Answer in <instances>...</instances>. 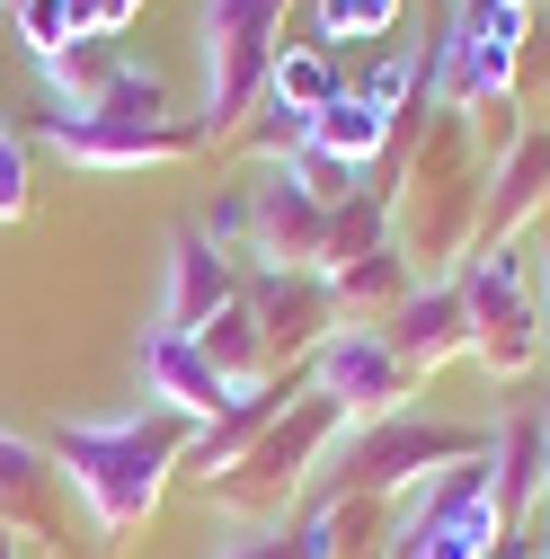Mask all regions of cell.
<instances>
[{
	"instance_id": "ac0fdd59",
	"label": "cell",
	"mask_w": 550,
	"mask_h": 559,
	"mask_svg": "<svg viewBox=\"0 0 550 559\" xmlns=\"http://www.w3.org/2000/svg\"><path fill=\"white\" fill-rule=\"evenodd\" d=\"M195 346H204V365L231 382V400H240V391H258V382H275V373H294V365H275V346H266V329H258V311H249L240 294L195 329Z\"/></svg>"
},
{
	"instance_id": "4fadbf2b",
	"label": "cell",
	"mask_w": 550,
	"mask_h": 559,
	"mask_svg": "<svg viewBox=\"0 0 550 559\" xmlns=\"http://www.w3.org/2000/svg\"><path fill=\"white\" fill-rule=\"evenodd\" d=\"M382 337H391V356L408 365V382H427V373L462 365V356H470V311H462V285H453V275H427V285H408V294L391 302Z\"/></svg>"
},
{
	"instance_id": "8fae6325",
	"label": "cell",
	"mask_w": 550,
	"mask_h": 559,
	"mask_svg": "<svg viewBox=\"0 0 550 559\" xmlns=\"http://www.w3.org/2000/svg\"><path fill=\"white\" fill-rule=\"evenodd\" d=\"M240 302L258 311L275 365H302L311 346L337 329V294H328L320 266H240Z\"/></svg>"
},
{
	"instance_id": "d6986e66",
	"label": "cell",
	"mask_w": 550,
	"mask_h": 559,
	"mask_svg": "<svg viewBox=\"0 0 550 559\" xmlns=\"http://www.w3.org/2000/svg\"><path fill=\"white\" fill-rule=\"evenodd\" d=\"M391 133H399V116H391V107H373L364 90H337V98L311 116V143H320L328 160H347V169L382 160V152H391Z\"/></svg>"
},
{
	"instance_id": "ba28073f",
	"label": "cell",
	"mask_w": 550,
	"mask_h": 559,
	"mask_svg": "<svg viewBox=\"0 0 550 559\" xmlns=\"http://www.w3.org/2000/svg\"><path fill=\"white\" fill-rule=\"evenodd\" d=\"M285 10L294 0H204V133H240L266 98Z\"/></svg>"
},
{
	"instance_id": "836d02e7",
	"label": "cell",
	"mask_w": 550,
	"mask_h": 559,
	"mask_svg": "<svg viewBox=\"0 0 550 559\" xmlns=\"http://www.w3.org/2000/svg\"><path fill=\"white\" fill-rule=\"evenodd\" d=\"M541 559H550V550H541Z\"/></svg>"
},
{
	"instance_id": "ffe728a7",
	"label": "cell",
	"mask_w": 550,
	"mask_h": 559,
	"mask_svg": "<svg viewBox=\"0 0 550 559\" xmlns=\"http://www.w3.org/2000/svg\"><path fill=\"white\" fill-rule=\"evenodd\" d=\"M116 72H124V53H116V36H72L62 53H45V81H53V107H98Z\"/></svg>"
},
{
	"instance_id": "cb8c5ba5",
	"label": "cell",
	"mask_w": 550,
	"mask_h": 559,
	"mask_svg": "<svg viewBox=\"0 0 550 559\" xmlns=\"http://www.w3.org/2000/svg\"><path fill=\"white\" fill-rule=\"evenodd\" d=\"M320 19V45H373L399 27V0H311Z\"/></svg>"
},
{
	"instance_id": "f546056e",
	"label": "cell",
	"mask_w": 550,
	"mask_h": 559,
	"mask_svg": "<svg viewBox=\"0 0 550 559\" xmlns=\"http://www.w3.org/2000/svg\"><path fill=\"white\" fill-rule=\"evenodd\" d=\"M541 427H550V400H541Z\"/></svg>"
},
{
	"instance_id": "4dcf8cb0",
	"label": "cell",
	"mask_w": 550,
	"mask_h": 559,
	"mask_svg": "<svg viewBox=\"0 0 550 559\" xmlns=\"http://www.w3.org/2000/svg\"><path fill=\"white\" fill-rule=\"evenodd\" d=\"M524 10H541V0H524Z\"/></svg>"
},
{
	"instance_id": "6da1fadb",
	"label": "cell",
	"mask_w": 550,
	"mask_h": 559,
	"mask_svg": "<svg viewBox=\"0 0 550 559\" xmlns=\"http://www.w3.org/2000/svg\"><path fill=\"white\" fill-rule=\"evenodd\" d=\"M187 417L169 408H124V417H53L45 427V453L62 471V488L89 507L98 533H133L152 507L169 471H187Z\"/></svg>"
},
{
	"instance_id": "3957f363",
	"label": "cell",
	"mask_w": 550,
	"mask_h": 559,
	"mask_svg": "<svg viewBox=\"0 0 550 559\" xmlns=\"http://www.w3.org/2000/svg\"><path fill=\"white\" fill-rule=\"evenodd\" d=\"M347 427H356V417L337 408V400L294 391L285 417H275V427H266L231 471L204 479V507H214V515H240V524H294V507L320 488V471H328L337 444H347Z\"/></svg>"
},
{
	"instance_id": "e0dca14e",
	"label": "cell",
	"mask_w": 550,
	"mask_h": 559,
	"mask_svg": "<svg viewBox=\"0 0 550 559\" xmlns=\"http://www.w3.org/2000/svg\"><path fill=\"white\" fill-rule=\"evenodd\" d=\"M62 471H53V453L36 444V436H10L0 427V524L10 533H53L62 524Z\"/></svg>"
},
{
	"instance_id": "d6a6232c",
	"label": "cell",
	"mask_w": 550,
	"mask_h": 559,
	"mask_svg": "<svg viewBox=\"0 0 550 559\" xmlns=\"http://www.w3.org/2000/svg\"><path fill=\"white\" fill-rule=\"evenodd\" d=\"M506 559H515V550H506Z\"/></svg>"
},
{
	"instance_id": "30bf717a",
	"label": "cell",
	"mask_w": 550,
	"mask_h": 559,
	"mask_svg": "<svg viewBox=\"0 0 550 559\" xmlns=\"http://www.w3.org/2000/svg\"><path fill=\"white\" fill-rule=\"evenodd\" d=\"M36 143L62 152L72 169H160V160H187L204 143V124H107V116L53 107V116H36Z\"/></svg>"
},
{
	"instance_id": "4316f807",
	"label": "cell",
	"mask_w": 550,
	"mask_h": 559,
	"mask_svg": "<svg viewBox=\"0 0 550 559\" xmlns=\"http://www.w3.org/2000/svg\"><path fill=\"white\" fill-rule=\"evenodd\" d=\"M133 10H143V0H89V36H124Z\"/></svg>"
},
{
	"instance_id": "603a6c76",
	"label": "cell",
	"mask_w": 550,
	"mask_h": 559,
	"mask_svg": "<svg viewBox=\"0 0 550 559\" xmlns=\"http://www.w3.org/2000/svg\"><path fill=\"white\" fill-rule=\"evenodd\" d=\"M10 27H19V45L45 62V53H62L72 36H89V0H10Z\"/></svg>"
},
{
	"instance_id": "8992f818",
	"label": "cell",
	"mask_w": 550,
	"mask_h": 559,
	"mask_svg": "<svg viewBox=\"0 0 550 559\" xmlns=\"http://www.w3.org/2000/svg\"><path fill=\"white\" fill-rule=\"evenodd\" d=\"M462 311H470V356L489 365V373H533L550 356V337H541V294H533V249L506 240V249H470L462 258Z\"/></svg>"
},
{
	"instance_id": "7c38bea8",
	"label": "cell",
	"mask_w": 550,
	"mask_h": 559,
	"mask_svg": "<svg viewBox=\"0 0 550 559\" xmlns=\"http://www.w3.org/2000/svg\"><path fill=\"white\" fill-rule=\"evenodd\" d=\"M249 266H320L328 258V204H311L285 160H266L258 187H249Z\"/></svg>"
},
{
	"instance_id": "83f0119b",
	"label": "cell",
	"mask_w": 550,
	"mask_h": 559,
	"mask_svg": "<svg viewBox=\"0 0 550 559\" xmlns=\"http://www.w3.org/2000/svg\"><path fill=\"white\" fill-rule=\"evenodd\" d=\"M533 294H541V337H550V214H541V240H533Z\"/></svg>"
},
{
	"instance_id": "9c48e42d",
	"label": "cell",
	"mask_w": 550,
	"mask_h": 559,
	"mask_svg": "<svg viewBox=\"0 0 550 559\" xmlns=\"http://www.w3.org/2000/svg\"><path fill=\"white\" fill-rule=\"evenodd\" d=\"M302 391H320V400H337L364 427V417H391V408H408V365L391 356V337H382V320H347L337 311V329L302 356Z\"/></svg>"
},
{
	"instance_id": "7a4b0ae2",
	"label": "cell",
	"mask_w": 550,
	"mask_h": 559,
	"mask_svg": "<svg viewBox=\"0 0 550 559\" xmlns=\"http://www.w3.org/2000/svg\"><path fill=\"white\" fill-rule=\"evenodd\" d=\"M489 143H479L470 107H427V133L408 143V178L391 195V249L408 266H453L479 249V204H489Z\"/></svg>"
},
{
	"instance_id": "5bb4252c",
	"label": "cell",
	"mask_w": 550,
	"mask_h": 559,
	"mask_svg": "<svg viewBox=\"0 0 550 559\" xmlns=\"http://www.w3.org/2000/svg\"><path fill=\"white\" fill-rule=\"evenodd\" d=\"M231 294H240V258L204 231V223H178V231H169V275H160V320H152V329L195 337Z\"/></svg>"
},
{
	"instance_id": "7402d4cb",
	"label": "cell",
	"mask_w": 550,
	"mask_h": 559,
	"mask_svg": "<svg viewBox=\"0 0 550 559\" xmlns=\"http://www.w3.org/2000/svg\"><path fill=\"white\" fill-rule=\"evenodd\" d=\"M72 116H107V124H169V81L152 72V62H143V72L124 62V72L107 81V98H98V107H72Z\"/></svg>"
},
{
	"instance_id": "5b68a950",
	"label": "cell",
	"mask_w": 550,
	"mask_h": 559,
	"mask_svg": "<svg viewBox=\"0 0 550 559\" xmlns=\"http://www.w3.org/2000/svg\"><path fill=\"white\" fill-rule=\"evenodd\" d=\"M524 45H533V10L524 0H462L444 45H435V72L418 81V107H489V98H515V72H524Z\"/></svg>"
},
{
	"instance_id": "9a60e30c",
	"label": "cell",
	"mask_w": 550,
	"mask_h": 559,
	"mask_svg": "<svg viewBox=\"0 0 550 559\" xmlns=\"http://www.w3.org/2000/svg\"><path fill=\"white\" fill-rule=\"evenodd\" d=\"M143 391L169 417H187V427H214V417L231 408V382L204 365V346L178 337V329H143Z\"/></svg>"
},
{
	"instance_id": "277c9868",
	"label": "cell",
	"mask_w": 550,
	"mask_h": 559,
	"mask_svg": "<svg viewBox=\"0 0 550 559\" xmlns=\"http://www.w3.org/2000/svg\"><path fill=\"white\" fill-rule=\"evenodd\" d=\"M470 453H489V427H453V417H427V408H391V417L347 427V444L328 453L311 498H408L418 479H435V471H453Z\"/></svg>"
},
{
	"instance_id": "484cf974",
	"label": "cell",
	"mask_w": 550,
	"mask_h": 559,
	"mask_svg": "<svg viewBox=\"0 0 550 559\" xmlns=\"http://www.w3.org/2000/svg\"><path fill=\"white\" fill-rule=\"evenodd\" d=\"M214 559H302V550H294V524H240L231 542H214Z\"/></svg>"
},
{
	"instance_id": "52a82bcc",
	"label": "cell",
	"mask_w": 550,
	"mask_h": 559,
	"mask_svg": "<svg viewBox=\"0 0 550 559\" xmlns=\"http://www.w3.org/2000/svg\"><path fill=\"white\" fill-rule=\"evenodd\" d=\"M498 550H506L498 479H489V453H470V462L408 488V515H399L382 559H498Z\"/></svg>"
},
{
	"instance_id": "d4e9b609",
	"label": "cell",
	"mask_w": 550,
	"mask_h": 559,
	"mask_svg": "<svg viewBox=\"0 0 550 559\" xmlns=\"http://www.w3.org/2000/svg\"><path fill=\"white\" fill-rule=\"evenodd\" d=\"M27 133H10V124H0V223H19L27 214Z\"/></svg>"
},
{
	"instance_id": "2e32d148",
	"label": "cell",
	"mask_w": 550,
	"mask_h": 559,
	"mask_svg": "<svg viewBox=\"0 0 550 559\" xmlns=\"http://www.w3.org/2000/svg\"><path fill=\"white\" fill-rule=\"evenodd\" d=\"M550 204V124H524V143L489 169V204H479V249H506L533 214Z\"/></svg>"
},
{
	"instance_id": "f1b7e54d",
	"label": "cell",
	"mask_w": 550,
	"mask_h": 559,
	"mask_svg": "<svg viewBox=\"0 0 550 559\" xmlns=\"http://www.w3.org/2000/svg\"><path fill=\"white\" fill-rule=\"evenodd\" d=\"M0 559H19V533H10V524H0Z\"/></svg>"
},
{
	"instance_id": "44dd1931",
	"label": "cell",
	"mask_w": 550,
	"mask_h": 559,
	"mask_svg": "<svg viewBox=\"0 0 550 559\" xmlns=\"http://www.w3.org/2000/svg\"><path fill=\"white\" fill-rule=\"evenodd\" d=\"M337 90V62H328V45H275V72H266V98H285V107H302V116H320Z\"/></svg>"
},
{
	"instance_id": "1f68e13d",
	"label": "cell",
	"mask_w": 550,
	"mask_h": 559,
	"mask_svg": "<svg viewBox=\"0 0 550 559\" xmlns=\"http://www.w3.org/2000/svg\"><path fill=\"white\" fill-rule=\"evenodd\" d=\"M0 10H10V0H0Z\"/></svg>"
}]
</instances>
